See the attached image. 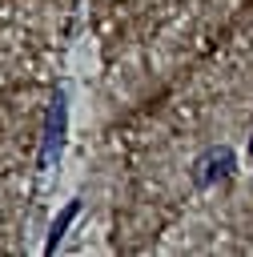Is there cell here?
<instances>
[{"mask_svg":"<svg viewBox=\"0 0 253 257\" xmlns=\"http://www.w3.org/2000/svg\"><path fill=\"white\" fill-rule=\"evenodd\" d=\"M249 153H253V145H249Z\"/></svg>","mask_w":253,"mask_h":257,"instance_id":"obj_1","label":"cell"}]
</instances>
